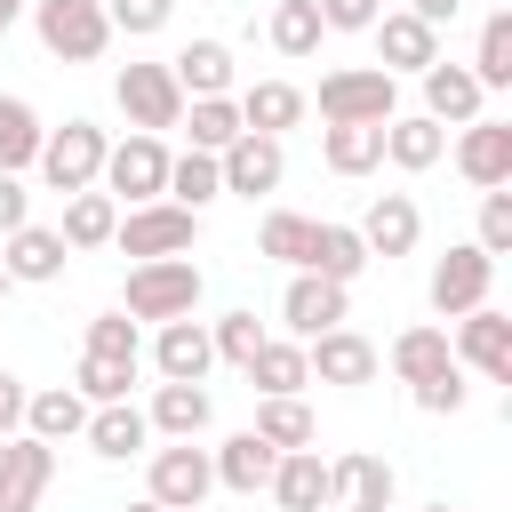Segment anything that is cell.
<instances>
[{
  "instance_id": "1f68e13d",
  "label": "cell",
  "mask_w": 512,
  "mask_h": 512,
  "mask_svg": "<svg viewBox=\"0 0 512 512\" xmlns=\"http://www.w3.org/2000/svg\"><path fill=\"white\" fill-rule=\"evenodd\" d=\"M384 360H392V376H400V384H424V376H440L456 352H448V328H440V320H416V328H400V336H392V352H384Z\"/></svg>"
},
{
  "instance_id": "5b68a950",
  "label": "cell",
  "mask_w": 512,
  "mask_h": 512,
  "mask_svg": "<svg viewBox=\"0 0 512 512\" xmlns=\"http://www.w3.org/2000/svg\"><path fill=\"white\" fill-rule=\"evenodd\" d=\"M104 152H112V136L96 128V120H64V128H48L40 136V184L48 192H88L96 176H104Z\"/></svg>"
},
{
  "instance_id": "7402d4cb",
  "label": "cell",
  "mask_w": 512,
  "mask_h": 512,
  "mask_svg": "<svg viewBox=\"0 0 512 512\" xmlns=\"http://www.w3.org/2000/svg\"><path fill=\"white\" fill-rule=\"evenodd\" d=\"M352 232L368 240V256H408V248L424 240V208H416L408 192H376V200H368V216H360Z\"/></svg>"
},
{
  "instance_id": "7c38bea8",
  "label": "cell",
  "mask_w": 512,
  "mask_h": 512,
  "mask_svg": "<svg viewBox=\"0 0 512 512\" xmlns=\"http://www.w3.org/2000/svg\"><path fill=\"white\" fill-rule=\"evenodd\" d=\"M216 176H224V192H240V200H264V192H280V176H288V152H280V136H256V128H240V136L216 152Z\"/></svg>"
},
{
  "instance_id": "d4e9b609",
  "label": "cell",
  "mask_w": 512,
  "mask_h": 512,
  "mask_svg": "<svg viewBox=\"0 0 512 512\" xmlns=\"http://www.w3.org/2000/svg\"><path fill=\"white\" fill-rule=\"evenodd\" d=\"M208 464H216V488H232V496H256V488L272 480L280 448H272L264 432H232L224 448H208Z\"/></svg>"
},
{
  "instance_id": "4fadbf2b",
  "label": "cell",
  "mask_w": 512,
  "mask_h": 512,
  "mask_svg": "<svg viewBox=\"0 0 512 512\" xmlns=\"http://www.w3.org/2000/svg\"><path fill=\"white\" fill-rule=\"evenodd\" d=\"M392 496H400V480H392V464L376 448H344L328 464V504L336 512H392Z\"/></svg>"
},
{
  "instance_id": "db71d44e",
  "label": "cell",
  "mask_w": 512,
  "mask_h": 512,
  "mask_svg": "<svg viewBox=\"0 0 512 512\" xmlns=\"http://www.w3.org/2000/svg\"><path fill=\"white\" fill-rule=\"evenodd\" d=\"M120 512H168V504H152V496H136V504H120Z\"/></svg>"
},
{
  "instance_id": "f546056e",
  "label": "cell",
  "mask_w": 512,
  "mask_h": 512,
  "mask_svg": "<svg viewBox=\"0 0 512 512\" xmlns=\"http://www.w3.org/2000/svg\"><path fill=\"white\" fill-rule=\"evenodd\" d=\"M368 264H376V256H368V240H360L352 224H328V216L312 224V256H304V272H320V280H344V288H352Z\"/></svg>"
},
{
  "instance_id": "f907efd6",
  "label": "cell",
  "mask_w": 512,
  "mask_h": 512,
  "mask_svg": "<svg viewBox=\"0 0 512 512\" xmlns=\"http://www.w3.org/2000/svg\"><path fill=\"white\" fill-rule=\"evenodd\" d=\"M24 400H32V392H24V376H8V368H0V440H8V432H24Z\"/></svg>"
},
{
  "instance_id": "9c48e42d",
  "label": "cell",
  "mask_w": 512,
  "mask_h": 512,
  "mask_svg": "<svg viewBox=\"0 0 512 512\" xmlns=\"http://www.w3.org/2000/svg\"><path fill=\"white\" fill-rule=\"evenodd\" d=\"M488 288H496V256H488L480 240H456V248L432 264V280H424V296H432V312H440V320H456V312L488 304Z\"/></svg>"
},
{
  "instance_id": "7a4b0ae2",
  "label": "cell",
  "mask_w": 512,
  "mask_h": 512,
  "mask_svg": "<svg viewBox=\"0 0 512 512\" xmlns=\"http://www.w3.org/2000/svg\"><path fill=\"white\" fill-rule=\"evenodd\" d=\"M192 240H200V208H176V200H136V208H120V224H112V248L136 256V264H152V256H192Z\"/></svg>"
},
{
  "instance_id": "816d5d0a",
  "label": "cell",
  "mask_w": 512,
  "mask_h": 512,
  "mask_svg": "<svg viewBox=\"0 0 512 512\" xmlns=\"http://www.w3.org/2000/svg\"><path fill=\"white\" fill-rule=\"evenodd\" d=\"M400 8H408V16H424V24H432V32H440V24H456V16H464V0H400Z\"/></svg>"
},
{
  "instance_id": "6da1fadb",
  "label": "cell",
  "mask_w": 512,
  "mask_h": 512,
  "mask_svg": "<svg viewBox=\"0 0 512 512\" xmlns=\"http://www.w3.org/2000/svg\"><path fill=\"white\" fill-rule=\"evenodd\" d=\"M120 312L128 320H184L200 312V264L192 256H152V264H128V288H120Z\"/></svg>"
},
{
  "instance_id": "e575fe53",
  "label": "cell",
  "mask_w": 512,
  "mask_h": 512,
  "mask_svg": "<svg viewBox=\"0 0 512 512\" xmlns=\"http://www.w3.org/2000/svg\"><path fill=\"white\" fill-rule=\"evenodd\" d=\"M240 376H248L256 392H304V384H312V368H304V344H296V336H264V344H256V360H248Z\"/></svg>"
},
{
  "instance_id": "8fae6325",
  "label": "cell",
  "mask_w": 512,
  "mask_h": 512,
  "mask_svg": "<svg viewBox=\"0 0 512 512\" xmlns=\"http://www.w3.org/2000/svg\"><path fill=\"white\" fill-rule=\"evenodd\" d=\"M448 352H456V368H472V376H488V384H512V320H504L496 304L456 312Z\"/></svg>"
},
{
  "instance_id": "681fc988",
  "label": "cell",
  "mask_w": 512,
  "mask_h": 512,
  "mask_svg": "<svg viewBox=\"0 0 512 512\" xmlns=\"http://www.w3.org/2000/svg\"><path fill=\"white\" fill-rule=\"evenodd\" d=\"M16 224H32V192H24L16 168H0V240H8Z\"/></svg>"
},
{
  "instance_id": "d6a6232c",
  "label": "cell",
  "mask_w": 512,
  "mask_h": 512,
  "mask_svg": "<svg viewBox=\"0 0 512 512\" xmlns=\"http://www.w3.org/2000/svg\"><path fill=\"white\" fill-rule=\"evenodd\" d=\"M80 424H88V400H80L72 384H56V392H32V400H24V432H32V440H48V448L80 440Z\"/></svg>"
},
{
  "instance_id": "60d3db41",
  "label": "cell",
  "mask_w": 512,
  "mask_h": 512,
  "mask_svg": "<svg viewBox=\"0 0 512 512\" xmlns=\"http://www.w3.org/2000/svg\"><path fill=\"white\" fill-rule=\"evenodd\" d=\"M136 368H144V360H104V352H80V368H72V392H80L88 408H104V400H128Z\"/></svg>"
},
{
  "instance_id": "7bdbcfd3",
  "label": "cell",
  "mask_w": 512,
  "mask_h": 512,
  "mask_svg": "<svg viewBox=\"0 0 512 512\" xmlns=\"http://www.w3.org/2000/svg\"><path fill=\"white\" fill-rule=\"evenodd\" d=\"M208 344H216V360H232V368H248L256 360V344H264V320L240 304V312H224V320H208Z\"/></svg>"
},
{
  "instance_id": "44dd1931",
  "label": "cell",
  "mask_w": 512,
  "mask_h": 512,
  "mask_svg": "<svg viewBox=\"0 0 512 512\" xmlns=\"http://www.w3.org/2000/svg\"><path fill=\"white\" fill-rule=\"evenodd\" d=\"M384 160H392L400 176H424V168L448 160V128H440L432 112H392V120H384Z\"/></svg>"
},
{
  "instance_id": "4dcf8cb0",
  "label": "cell",
  "mask_w": 512,
  "mask_h": 512,
  "mask_svg": "<svg viewBox=\"0 0 512 512\" xmlns=\"http://www.w3.org/2000/svg\"><path fill=\"white\" fill-rule=\"evenodd\" d=\"M168 72H176L184 96H232V48L224 40H184L168 56Z\"/></svg>"
},
{
  "instance_id": "f5cc1de1",
  "label": "cell",
  "mask_w": 512,
  "mask_h": 512,
  "mask_svg": "<svg viewBox=\"0 0 512 512\" xmlns=\"http://www.w3.org/2000/svg\"><path fill=\"white\" fill-rule=\"evenodd\" d=\"M24 8H32V0H0V40H8V24H16Z\"/></svg>"
},
{
  "instance_id": "e0dca14e",
  "label": "cell",
  "mask_w": 512,
  "mask_h": 512,
  "mask_svg": "<svg viewBox=\"0 0 512 512\" xmlns=\"http://www.w3.org/2000/svg\"><path fill=\"white\" fill-rule=\"evenodd\" d=\"M368 40H376V64L400 80V72H424L432 56H440V32L424 24V16H408V8H384L376 24H368Z\"/></svg>"
},
{
  "instance_id": "8992f818",
  "label": "cell",
  "mask_w": 512,
  "mask_h": 512,
  "mask_svg": "<svg viewBox=\"0 0 512 512\" xmlns=\"http://www.w3.org/2000/svg\"><path fill=\"white\" fill-rule=\"evenodd\" d=\"M208 488H216V464H208V448H200V440L144 448V496H152V504L192 512V504H208Z\"/></svg>"
},
{
  "instance_id": "3957f363",
  "label": "cell",
  "mask_w": 512,
  "mask_h": 512,
  "mask_svg": "<svg viewBox=\"0 0 512 512\" xmlns=\"http://www.w3.org/2000/svg\"><path fill=\"white\" fill-rule=\"evenodd\" d=\"M32 32L56 64H96L112 48V16L104 0H32Z\"/></svg>"
},
{
  "instance_id": "484cf974",
  "label": "cell",
  "mask_w": 512,
  "mask_h": 512,
  "mask_svg": "<svg viewBox=\"0 0 512 512\" xmlns=\"http://www.w3.org/2000/svg\"><path fill=\"white\" fill-rule=\"evenodd\" d=\"M272 504L280 512H320L328 504V464H320V448H280V464H272Z\"/></svg>"
},
{
  "instance_id": "d6986e66",
  "label": "cell",
  "mask_w": 512,
  "mask_h": 512,
  "mask_svg": "<svg viewBox=\"0 0 512 512\" xmlns=\"http://www.w3.org/2000/svg\"><path fill=\"white\" fill-rule=\"evenodd\" d=\"M64 232L56 224H16L8 240H0V264H8V280L16 288H48V280H64Z\"/></svg>"
},
{
  "instance_id": "c3c4849f",
  "label": "cell",
  "mask_w": 512,
  "mask_h": 512,
  "mask_svg": "<svg viewBox=\"0 0 512 512\" xmlns=\"http://www.w3.org/2000/svg\"><path fill=\"white\" fill-rule=\"evenodd\" d=\"M312 8H320L328 32H368V24L384 16V0H312Z\"/></svg>"
},
{
  "instance_id": "4316f807",
  "label": "cell",
  "mask_w": 512,
  "mask_h": 512,
  "mask_svg": "<svg viewBox=\"0 0 512 512\" xmlns=\"http://www.w3.org/2000/svg\"><path fill=\"white\" fill-rule=\"evenodd\" d=\"M232 104H240V128H256V136H288V128L312 112L296 80H256V88H240Z\"/></svg>"
},
{
  "instance_id": "cb8c5ba5",
  "label": "cell",
  "mask_w": 512,
  "mask_h": 512,
  "mask_svg": "<svg viewBox=\"0 0 512 512\" xmlns=\"http://www.w3.org/2000/svg\"><path fill=\"white\" fill-rule=\"evenodd\" d=\"M208 416H216L208 384H168V376H160V392H152V408H144V424H152L160 440H200Z\"/></svg>"
},
{
  "instance_id": "6f0895ef",
  "label": "cell",
  "mask_w": 512,
  "mask_h": 512,
  "mask_svg": "<svg viewBox=\"0 0 512 512\" xmlns=\"http://www.w3.org/2000/svg\"><path fill=\"white\" fill-rule=\"evenodd\" d=\"M192 512H208V504H192Z\"/></svg>"
},
{
  "instance_id": "f1b7e54d",
  "label": "cell",
  "mask_w": 512,
  "mask_h": 512,
  "mask_svg": "<svg viewBox=\"0 0 512 512\" xmlns=\"http://www.w3.org/2000/svg\"><path fill=\"white\" fill-rule=\"evenodd\" d=\"M112 224H120V200L104 192V184H88V192H64V248L80 256V248H112Z\"/></svg>"
},
{
  "instance_id": "11a10c76",
  "label": "cell",
  "mask_w": 512,
  "mask_h": 512,
  "mask_svg": "<svg viewBox=\"0 0 512 512\" xmlns=\"http://www.w3.org/2000/svg\"><path fill=\"white\" fill-rule=\"evenodd\" d=\"M416 512H456V504H448V496H432V504H416Z\"/></svg>"
},
{
  "instance_id": "8d00e7d4",
  "label": "cell",
  "mask_w": 512,
  "mask_h": 512,
  "mask_svg": "<svg viewBox=\"0 0 512 512\" xmlns=\"http://www.w3.org/2000/svg\"><path fill=\"white\" fill-rule=\"evenodd\" d=\"M312 224H320V216H296V208H272V216L256 224V256H272V264H288V272H304V256H312Z\"/></svg>"
},
{
  "instance_id": "bcb514c9",
  "label": "cell",
  "mask_w": 512,
  "mask_h": 512,
  "mask_svg": "<svg viewBox=\"0 0 512 512\" xmlns=\"http://www.w3.org/2000/svg\"><path fill=\"white\" fill-rule=\"evenodd\" d=\"M408 400H416V408H424V416H456V408H464V400H472V384H464V368H456V360H448V368H440V376H424V384H408Z\"/></svg>"
},
{
  "instance_id": "603a6c76",
  "label": "cell",
  "mask_w": 512,
  "mask_h": 512,
  "mask_svg": "<svg viewBox=\"0 0 512 512\" xmlns=\"http://www.w3.org/2000/svg\"><path fill=\"white\" fill-rule=\"evenodd\" d=\"M80 440H88L104 464H128V456H144V448H152V424H144V408H136V400H104V408H88Z\"/></svg>"
},
{
  "instance_id": "f6af8a7d",
  "label": "cell",
  "mask_w": 512,
  "mask_h": 512,
  "mask_svg": "<svg viewBox=\"0 0 512 512\" xmlns=\"http://www.w3.org/2000/svg\"><path fill=\"white\" fill-rule=\"evenodd\" d=\"M88 352H104V360H144V336H136L128 312H96V320H88Z\"/></svg>"
},
{
  "instance_id": "b9f144b4",
  "label": "cell",
  "mask_w": 512,
  "mask_h": 512,
  "mask_svg": "<svg viewBox=\"0 0 512 512\" xmlns=\"http://www.w3.org/2000/svg\"><path fill=\"white\" fill-rule=\"evenodd\" d=\"M184 120H192V152H224L240 136V104L232 96H184Z\"/></svg>"
},
{
  "instance_id": "2e32d148",
  "label": "cell",
  "mask_w": 512,
  "mask_h": 512,
  "mask_svg": "<svg viewBox=\"0 0 512 512\" xmlns=\"http://www.w3.org/2000/svg\"><path fill=\"white\" fill-rule=\"evenodd\" d=\"M336 320H352V288H344V280H320V272H296L288 296H280V328L304 344V336H320V328H336Z\"/></svg>"
},
{
  "instance_id": "5bb4252c",
  "label": "cell",
  "mask_w": 512,
  "mask_h": 512,
  "mask_svg": "<svg viewBox=\"0 0 512 512\" xmlns=\"http://www.w3.org/2000/svg\"><path fill=\"white\" fill-rule=\"evenodd\" d=\"M48 480H56V448L32 432H8L0 440V512H40Z\"/></svg>"
},
{
  "instance_id": "9a60e30c",
  "label": "cell",
  "mask_w": 512,
  "mask_h": 512,
  "mask_svg": "<svg viewBox=\"0 0 512 512\" xmlns=\"http://www.w3.org/2000/svg\"><path fill=\"white\" fill-rule=\"evenodd\" d=\"M448 152H456V176H464L472 192L512 184V120H488V112H480V120H464V128H456V144H448Z\"/></svg>"
},
{
  "instance_id": "277c9868",
  "label": "cell",
  "mask_w": 512,
  "mask_h": 512,
  "mask_svg": "<svg viewBox=\"0 0 512 512\" xmlns=\"http://www.w3.org/2000/svg\"><path fill=\"white\" fill-rule=\"evenodd\" d=\"M304 104H320V120H392L400 80L384 64H336V72H320V96H304Z\"/></svg>"
},
{
  "instance_id": "52a82bcc",
  "label": "cell",
  "mask_w": 512,
  "mask_h": 512,
  "mask_svg": "<svg viewBox=\"0 0 512 512\" xmlns=\"http://www.w3.org/2000/svg\"><path fill=\"white\" fill-rule=\"evenodd\" d=\"M112 104L128 112V128L160 136V128H184V88L168 64H120L112 72Z\"/></svg>"
},
{
  "instance_id": "836d02e7",
  "label": "cell",
  "mask_w": 512,
  "mask_h": 512,
  "mask_svg": "<svg viewBox=\"0 0 512 512\" xmlns=\"http://www.w3.org/2000/svg\"><path fill=\"white\" fill-rule=\"evenodd\" d=\"M248 432H264L272 448H312V440H320L304 392H256V424H248Z\"/></svg>"
},
{
  "instance_id": "7dc6e473",
  "label": "cell",
  "mask_w": 512,
  "mask_h": 512,
  "mask_svg": "<svg viewBox=\"0 0 512 512\" xmlns=\"http://www.w3.org/2000/svg\"><path fill=\"white\" fill-rule=\"evenodd\" d=\"M104 16H112V32H128V40H152V32H168L176 0H104Z\"/></svg>"
},
{
  "instance_id": "f35d334b",
  "label": "cell",
  "mask_w": 512,
  "mask_h": 512,
  "mask_svg": "<svg viewBox=\"0 0 512 512\" xmlns=\"http://www.w3.org/2000/svg\"><path fill=\"white\" fill-rule=\"evenodd\" d=\"M40 136H48V128H40L32 96H0V168H16V176H24V168L40 160Z\"/></svg>"
},
{
  "instance_id": "ffe728a7",
  "label": "cell",
  "mask_w": 512,
  "mask_h": 512,
  "mask_svg": "<svg viewBox=\"0 0 512 512\" xmlns=\"http://www.w3.org/2000/svg\"><path fill=\"white\" fill-rule=\"evenodd\" d=\"M152 368L168 376V384H208V368H216V344H208V320H160V336H152Z\"/></svg>"
},
{
  "instance_id": "83f0119b",
  "label": "cell",
  "mask_w": 512,
  "mask_h": 512,
  "mask_svg": "<svg viewBox=\"0 0 512 512\" xmlns=\"http://www.w3.org/2000/svg\"><path fill=\"white\" fill-rule=\"evenodd\" d=\"M320 160H328L336 176L384 168V120H328V128H320Z\"/></svg>"
},
{
  "instance_id": "74e56055",
  "label": "cell",
  "mask_w": 512,
  "mask_h": 512,
  "mask_svg": "<svg viewBox=\"0 0 512 512\" xmlns=\"http://www.w3.org/2000/svg\"><path fill=\"white\" fill-rule=\"evenodd\" d=\"M264 32H272V48H280L288 64H304V56L328 40V24H320L312 0H272V24H264Z\"/></svg>"
},
{
  "instance_id": "30bf717a",
  "label": "cell",
  "mask_w": 512,
  "mask_h": 512,
  "mask_svg": "<svg viewBox=\"0 0 512 512\" xmlns=\"http://www.w3.org/2000/svg\"><path fill=\"white\" fill-rule=\"evenodd\" d=\"M304 368H312V384H336V392H360V384H376V368H384V352L360 336V328H320V336H304Z\"/></svg>"
},
{
  "instance_id": "ac0fdd59",
  "label": "cell",
  "mask_w": 512,
  "mask_h": 512,
  "mask_svg": "<svg viewBox=\"0 0 512 512\" xmlns=\"http://www.w3.org/2000/svg\"><path fill=\"white\" fill-rule=\"evenodd\" d=\"M416 80H424V112H432L440 128H464V120H480V112H488V88L472 80V64H448V56H432Z\"/></svg>"
},
{
  "instance_id": "ba28073f",
  "label": "cell",
  "mask_w": 512,
  "mask_h": 512,
  "mask_svg": "<svg viewBox=\"0 0 512 512\" xmlns=\"http://www.w3.org/2000/svg\"><path fill=\"white\" fill-rule=\"evenodd\" d=\"M120 208H136V200H160L168 192V144L160 136H144V128H128L112 152H104V176H96Z\"/></svg>"
},
{
  "instance_id": "ee69618b",
  "label": "cell",
  "mask_w": 512,
  "mask_h": 512,
  "mask_svg": "<svg viewBox=\"0 0 512 512\" xmlns=\"http://www.w3.org/2000/svg\"><path fill=\"white\" fill-rule=\"evenodd\" d=\"M488 256H512V184H488L480 192V232H472Z\"/></svg>"
},
{
  "instance_id": "d590c367",
  "label": "cell",
  "mask_w": 512,
  "mask_h": 512,
  "mask_svg": "<svg viewBox=\"0 0 512 512\" xmlns=\"http://www.w3.org/2000/svg\"><path fill=\"white\" fill-rule=\"evenodd\" d=\"M160 200H176V208H208V200H224L216 152H168V192H160Z\"/></svg>"
},
{
  "instance_id": "ab89813d",
  "label": "cell",
  "mask_w": 512,
  "mask_h": 512,
  "mask_svg": "<svg viewBox=\"0 0 512 512\" xmlns=\"http://www.w3.org/2000/svg\"><path fill=\"white\" fill-rule=\"evenodd\" d=\"M472 80L496 96V88H512V8H496L488 24H480V48H472Z\"/></svg>"
},
{
  "instance_id": "9f6ffc18",
  "label": "cell",
  "mask_w": 512,
  "mask_h": 512,
  "mask_svg": "<svg viewBox=\"0 0 512 512\" xmlns=\"http://www.w3.org/2000/svg\"><path fill=\"white\" fill-rule=\"evenodd\" d=\"M8 288H16V280H8V264H0V296H8Z\"/></svg>"
}]
</instances>
